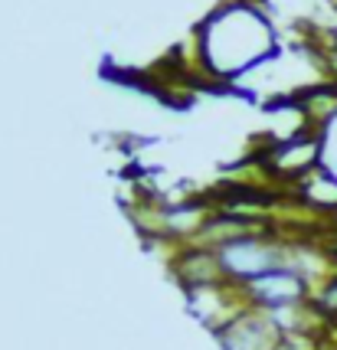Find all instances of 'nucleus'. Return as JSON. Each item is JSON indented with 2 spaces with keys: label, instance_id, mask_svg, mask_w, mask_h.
I'll return each mask as SVG.
<instances>
[{
  "label": "nucleus",
  "instance_id": "1",
  "mask_svg": "<svg viewBox=\"0 0 337 350\" xmlns=\"http://www.w3.org/2000/svg\"><path fill=\"white\" fill-rule=\"evenodd\" d=\"M249 295L259 301V308H269V311H275V308H291L295 301H301V295H305V278L288 269V265H278L272 272L259 275L256 282H249L245 285Z\"/></svg>",
  "mask_w": 337,
  "mask_h": 350
},
{
  "label": "nucleus",
  "instance_id": "2",
  "mask_svg": "<svg viewBox=\"0 0 337 350\" xmlns=\"http://www.w3.org/2000/svg\"><path fill=\"white\" fill-rule=\"evenodd\" d=\"M226 350H272L275 324L262 314H236L226 327H216Z\"/></svg>",
  "mask_w": 337,
  "mask_h": 350
}]
</instances>
